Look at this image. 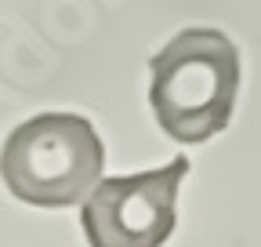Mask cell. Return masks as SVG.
Instances as JSON below:
<instances>
[{"mask_svg": "<svg viewBox=\"0 0 261 247\" xmlns=\"http://www.w3.org/2000/svg\"><path fill=\"white\" fill-rule=\"evenodd\" d=\"M106 149L76 113H40L8 135L0 153L4 185L33 207H73L102 182Z\"/></svg>", "mask_w": 261, "mask_h": 247, "instance_id": "obj_2", "label": "cell"}, {"mask_svg": "<svg viewBox=\"0 0 261 247\" xmlns=\"http://www.w3.org/2000/svg\"><path fill=\"white\" fill-rule=\"evenodd\" d=\"M189 160L178 157L156 171L102 178L84 200V233L91 247H163L174 233L178 189Z\"/></svg>", "mask_w": 261, "mask_h": 247, "instance_id": "obj_3", "label": "cell"}, {"mask_svg": "<svg viewBox=\"0 0 261 247\" xmlns=\"http://www.w3.org/2000/svg\"><path fill=\"white\" fill-rule=\"evenodd\" d=\"M149 106L174 142L200 145L225 131L240 95V51L221 29H181L149 62Z\"/></svg>", "mask_w": 261, "mask_h": 247, "instance_id": "obj_1", "label": "cell"}]
</instances>
